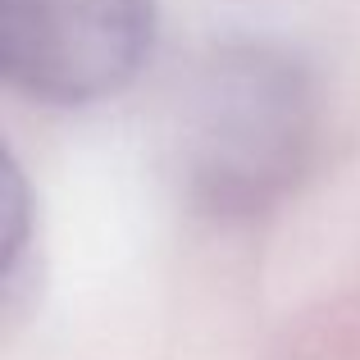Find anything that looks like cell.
<instances>
[{
  "instance_id": "obj_1",
  "label": "cell",
  "mask_w": 360,
  "mask_h": 360,
  "mask_svg": "<svg viewBox=\"0 0 360 360\" xmlns=\"http://www.w3.org/2000/svg\"><path fill=\"white\" fill-rule=\"evenodd\" d=\"M319 101L306 64L264 41L214 46L187 73L174 110L183 187L205 214L251 219L310 169Z\"/></svg>"
},
{
  "instance_id": "obj_2",
  "label": "cell",
  "mask_w": 360,
  "mask_h": 360,
  "mask_svg": "<svg viewBox=\"0 0 360 360\" xmlns=\"http://www.w3.org/2000/svg\"><path fill=\"white\" fill-rule=\"evenodd\" d=\"M155 51L150 0H0L5 82L41 105H96Z\"/></svg>"
}]
</instances>
